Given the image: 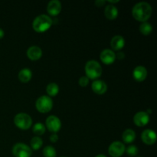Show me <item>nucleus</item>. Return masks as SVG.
Segmentation results:
<instances>
[{
	"label": "nucleus",
	"mask_w": 157,
	"mask_h": 157,
	"mask_svg": "<svg viewBox=\"0 0 157 157\" xmlns=\"http://www.w3.org/2000/svg\"><path fill=\"white\" fill-rule=\"evenodd\" d=\"M61 4L58 0H52L48 2L47 6V11L51 15L56 16L61 12Z\"/></svg>",
	"instance_id": "f8f14e48"
},
{
	"label": "nucleus",
	"mask_w": 157,
	"mask_h": 157,
	"mask_svg": "<svg viewBox=\"0 0 157 157\" xmlns=\"http://www.w3.org/2000/svg\"><path fill=\"white\" fill-rule=\"evenodd\" d=\"M139 157H140V156H139Z\"/></svg>",
	"instance_id": "473e14b6"
},
{
	"label": "nucleus",
	"mask_w": 157,
	"mask_h": 157,
	"mask_svg": "<svg viewBox=\"0 0 157 157\" xmlns=\"http://www.w3.org/2000/svg\"><path fill=\"white\" fill-rule=\"evenodd\" d=\"M100 58L103 63L106 64H110L114 62L116 59V54L110 49H104L101 52Z\"/></svg>",
	"instance_id": "9b49d317"
},
{
	"label": "nucleus",
	"mask_w": 157,
	"mask_h": 157,
	"mask_svg": "<svg viewBox=\"0 0 157 157\" xmlns=\"http://www.w3.org/2000/svg\"><path fill=\"white\" fill-rule=\"evenodd\" d=\"M110 45L114 51L121 50L125 45V39L121 35H115L111 39Z\"/></svg>",
	"instance_id": "dca6fc26"
},
{
	"label": "nucleus",
	"mask_w": 157,
	"mask_h": 157,
	"mask_svg": "<svg viewBox=\"0 0 157 157\" xmlns=\"http://www.w3.org/2000/svg\"><path fill=\"white\" fill-rule=\"evenodd\" d=\"M125 151H127V153L130 156H135L138 153V148L135 145H130L127 147Z\"/></svg>",
	"instance_id": "393cba45"
},
{
	"label": "nucleus",
	"mask_w": 157,
	"mask_h": 157,
	"mask_svg": "<svg viewBox=\"0 0 157 157\" xmlns=\"http://www.w3.org/2000/svg\"><path fill=\"white\" fill-rule=\"evenodd\" d=\"M46 91L50 97H55L59 92V87L55 83H50L46 87Z\"/></svg>",
	"instance_id": "aec40b11"
},
{
	"label": "nucleus",
	"mask_w": 157,
	"mask_h": 157,
	"mask_svg": "<svg viewBox=\"0 0 157 157\" xmlns=\"http://www.w3.org/2000/svg\"><path fill=\"white\" fill-rule=\"evenodd\" d=\"M94 3L97 6H98V7H101V6H104V5L105 4L106 1H104V0H98V1L95 2Z\"/></svg>",
	"instance_id": "cd10ccee"
},
{
	"label": "nucleus",
	"mask_w": 157,
	"mask_h": 157,
	"mask_svg": "<svg viewBox=\"0 0 157 157\" xmlns=\"http://www.w3.org/2000/svg\"><path fill=\"white\" fill-rule=\"evenodd\" d=\"M133 76L136 81H144L147 76V68L142 65L137 66L133 70Z\"/></svg>",
	"instance_id": "ddd939ff"
},
{
	"label": "nucleus",
	"mask_w": 157,
	"mask_h": 157,
	"mask_svg": "<svg viewBox=\"0 0 157 157\" xmlns=\"http://www.w3.org/2000/svg\"><path fill=\"white\" fill-rule=\"evenodd\" d=\"M152 12H153L152 6L146 2L136 3L132 9V15L133 18L142 22L147 21L150 18Z\"/></svg>",
	"instance_id": "f257e3e1"
},
{
	"label": "nucleus",
	"mask_w": 157,
	"mask_h": 157,
	"mask_svg": "<svg viewBox=\"0 0 157 157\" xmlns=\"http://www.w3.org/2000/svg\"><path fill=\"white\" fill-rule=\"evenodd\" d=\"M126 147L124 144L120 141H114L110 145L108 153L112 157H121L125 153Z\"/></svg>",
	"instance_id": "0eeeda50"
},
{
	"label": "nucleus",
	"mask_w": 157,
	"mask_h": 157,
	"mask_svg": "<svg viewBox=\"0 0 157 157\" xmlns=\"http://www.w3.org/2000/svg\"><path fill=\"white\" fill-rule=\"evenodd\" d=\"M12 153L15 157H31L32 150L25 144H17L12 148Z\"/></svg>",
	"instance_id": "423d86ee"
},
{
	"label": "nucleus",
	"mask_w": 157,
	"mask_h": 157,
	"mask_svg": "<svg viewBox=\"0 0 157 157\" xmlns=\"http://www.w3.org/2000/svg\"><path fill=\"white\" fill-rule=\"evenodd\" d=\"M35 106L37 110L41 113H48L53 107V101L49 96L43 95L37 99Z\"/></svg>",
	"instance_id": "20e7f679"
},
{
	"label": "nucleus",
	"mask_w": 157,
	"mask_h": 157,
	"mask_svg": "<svg viewBox=\"0 0 157 157\" xmlns=\"http://www.w3.org/2000/svg\"><path fill=\"white\" fill-rule=\"evenodd\" d=\"M141 138L144 144L147 145H153L156 141V133L153 130L147 129L143 131Z\"/></svg>",
	"instance_id": "9d476101"
},
{
	"label": "nucleus",
	"mask_w": 157,
	"mask_h": 157,
	"mask_svg": "<svg viewBox=\"0 0 157 157\" xmlns=\"http://www.w3.org/2000/svg\"><path fill=\"white\" fill-rule=\"evenodd\" d=\"M104 13H105L107 18L110 20H113L118 16V9L113 5H107L104 10Z\"/></svg>",
	"instance_id": "f3484780"
},
{
	"label": "nucleus",
	"mask_w": 157,
	"mask_h": 157,
	"mask_svg": "<svg viewBox=\"0 0 157 157\" xmlns=\"http://www.w3.org/2000/svg\"><path fill=\"white\" fill-rule=\"evenodd\" d=\"M50 140L52 143H56L58 140V136L57 133H52L50 136Z\"/></svg>",
	"instance_id": "bb28decb"
},
{
	"label": "nucleus",
	"mask_w": 157,
	"mask_h": 157,
	"mask_svg": "<svg viewBox=\"0 0 157 157\" xmlns=\"http://www.w3.org/2000/svg\"><path fill=\"white\" fill-rule=\"evenodd\" d=\"M118 0L117 1H109V2H111V3H116V2H118Z\"/></svg>",
	"instance_id": "2f4dec72"
},
{
	"label": "nucleus",
	"mask_w": 157,
	"mask_h": 157,
	"mask_svg": "<svg viewBox=\"0 0 157 157\" xmlns=\"http://www.w3.org/2000/svg\"><path fill=\"white\" fill-rule=\"evenodd\" d=\"M43 155L44 157H56V150L52 146H48L43 150Z\"/></svg>",
	"instance_id": "b1692460"
},
{
	"label": "nucleus",
	"mask_w": 157,
	"mask_h": 157,
	"mask_svg": "<svg viewBox=\"0 0 157 157\" xmlns=\"http://www.w3.org/2000/svg\"><path fill=\"white\" fill-rule=\"evenodd\" d=\"M89 84V78L87 76L81 77L79 79V84L81 87H87V84Z\"/></svg>",
	"instance_id": "a878e982"
},
{
	"label": "nucleus",
	"mask_w": 157,
	"mask_h": 157,
	"mask_svg": "<svg viewBox=\"0 0 157 157\" xmlns=\"http://www.w3.org/2000/svg\"><path fill=\"white\" fill-rule=\"evenodd\" d=\"M150 121V116L145 111H140L133 117V122L138 127H144Z\"/></svg>",
	"instance_id": "1a4fd4ad"
},
{
	"label": "nucleus",
	"mask_w": 157,
	"mask_h": 157,
	"mask_svg": "<svg viewBox=\"0 0 157 157\" xmlns=\"http://www.w3.org/2000/svg\"><path fill=\"white\" fill-rule=\"evenodd\" d=\"M43 141L39 136H34L31 140V147L34 150H38L42 147Z\"/></svg>",
	"instance_id": "5701e85b"
},
{
	"label": "nucleus",
	"mask_w": 157,
	"mask_h": 157,
	"mask_svg": "<svg viewBox=\"0 0 157 157\" xmlns=\"http://www.w3.org/2000/svg\"><path fill=\"white\" fill-rule=\"evenodd\" d=\"M27 56L32 61L40 59L42 56V51L38 46H31L27 50Z\"/></svg>",
	"instance_id": "4468645a"
},
{
	"label": "nucleus",
	"mask_w": 157,
	"mask_h": 157,
	"mask_svg": "<svg viewBox=\"0 0 157 157\" xmlns=\"http://www.w3.org/2000/svg\"><path fill=\"white\" fill-rule=\"evenodd\" d=\"M92 90L98 94H104L107 90V85L104 81L96 80L92 83Z\"/></svg>",
	"instance_id": "2eb2a0df"
},
{
	"label": "nucleus",
	"mask_w": 157,
	"mask_h": 157,
	"mask_svg": "<svg viewBox=\"0 0 157 157\" xmlns=\"http://www.w3.org/2000/svg\"><path fill=\"white\" fill-rule=\"evenodd\" d=\"M85 72L89 79L94 80L100 78L102 75V67L101 64L94 60H90L85 65Z\"/></svg>",
	"instance_id": "7ed1b4c3"
},
{
	"label": "nucleus",
	"mask_w": 157,
	"mask_h": 157,
	"mask_svg": "<svg viewBox=\"0 0 157 157\" xmlns=\"http://www.w3.org/2000/svg\"><path fill=\"white\" fill-rule=\"evenodd\" d=\"M95 157H107L105 156V155H103V154H99L98 155V156H96Z\"/></svg>",
	"instance_id": "7c9ffc66"
},
{
	"label": "nucleus",
	"mask_w": 157,
	"mask_h": 157,
	"mask_svg": "<svg viewBox=\"0 0 157 157\" xmlns=\"http://www.w3.org/2000/svg\"><path fill=\"white\" fill-rule=\"evenodd\" d=\"M14 123L21 130H28L32 124V119L29 114L25 113H18L15 116Z\"/></svg>",
	"instance_id": "39448f33"
},
{
	"label": "nucleus",
	"mask_w": 157,
	"mask_h": 157,
	"mask_svg": "<svg viewBox=\"0 0 157 157\" xmlns=\"http://www.w3.org/2000/svg\"><path fill=\"white\" fill-rule=\"evenodd\" d=\"M122 137L124 142L127 144H130V143H133L136 139V133H135L134 130H133L132 129H127L123 133Z\"/></svg>",
	"instance_id": "6ab92c4d"
},
{
	"label": "nucleus",
	"mask_w": 157,
	"mask_h": 157,
	"mask_svg": "<svg viewBox=\"0 0 157 157\" xmlns=\"http://www.w3.org/2000/svg\"><path fill=\"white\" fill-rule=\"evenodd\" d=\"M32 71L29 68H23L18 73V78L20 81L23 83H27L32 79Z\"/></svg>",
	"instance_id": "a211bd4d"
},
{
	"label": "nucleus",
	"mask_w": 157,
	"mask_h": 157,
	"mask_svg": "<svg viewBox=\"0 0 157 157\" xmlns=\"http://www.w3.org/2000/svg\"><path fill=\"white\" fill-rule=\"evenodd\" d=\"M52 25V20L48 15H40L34 19L32 28L37 32H44Z\"/></svg>",
	"instance_id": "f03ea898"
},
{
	"label": "nucleus",
	"mask_w": 157,
	"mask_h": 157,
	"mask_svg": "<svg viewBox=\"0 0 157 157\" xmlns=\"http://www.w3.org/2000/svg\"><path fill=\"white\" fill-rule=\"evenodd\" d=\"M4 35H5L4 31H3V29H2L1 28H0V39H1V38H2L3 37H4Z\"/></svg>",
	"instance_id": "c756f323"
},
{
	"label": "nucleus",
	"mask_w": 157,
	"mask_h": 157,
	"mask_svg": "<svg viewBox=\"0 0 157 157\" xmlns=\"http://www.w3.org/2000/svg\"><path fill=\"white\" fill-rule=\"evenodd\" d=\"M140 31L144 35H148L153 31V26L150 23L147 22V21H144V22L141 23V25H140Z\"/></svg>",
	"instance_id": "412c9836"
},
{
	"label": "nucleus",
	"mask_w": 157,
	"mask_h": 157,
	"mask_svg": "<svg viewBox=\"0 0 157 157\" xmlns=\"http://www.w3.org/2000/svg\"><path fill=\"white\" fill-rule=\"evenodd\" d=\"M45 126L43 124H41V123L38 122L33 126L32 131H33V133H35V134L40 136V135H43L45 133Z\"/></svg>",
	"instance_id": "4be33fe9"
},
{
	"label": "nucleus",
	"mask_w": 157,
	"mask_h": 157,
	"mask_svg": "<svg viewBox=\"0 0 157 157\" xmlns=\"http://www.w3.org/2000/svg\"><path fill=\"white\" fill-rule=\"evenodd\" d=\"M117 57L118 59H123L124 58V52H118L117 55H116V58Z\"/></svg>",
	"instance_id": "c85d7f7f"
},
{
	"label": "nucleus",
	"mask_w": 157,
	"mask_h": 157,
	"mask_svg": "<svg viewBox=\"0 0 157 157\" xmlns=\"http://www.w3.org/2000/svg\"><path fill=\"white\" fill-rule=\"evenodd\" d=\"M46 126L49 131L56 133L61 129V123L59 118L57 117L55 115H52L46 119Z\"/></svg>",
	"instance_id": "6e6552de"
}]
</instances>
